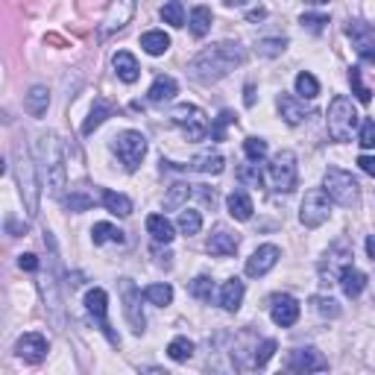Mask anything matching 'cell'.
I'll list each match as a JSON object with an SVG mask.
<instances>
[{"mask_svg": "<svg viewBox=\"0 0 375 375\" xmlns=\"http://www.w3.org/2000/svg\"><path fill=\"white\" fill-rule=\"evenodd\" d=\"M120 299H123V314H127V322L132 326L135 334H144L147 317L141 311V291L135 287L132 279H120Z\"/></svg>", "mask_w": 375, "mask_h": 375, "instance_id": "9c48e42d", "label": "cell"}, {"mask_svg": "<svg viewBox=\"0 0 375 375\" xmlns=\"http://www.w3.org/2000/svg\"><path fill=\"white\" fill-rule=\"evenodd\" d=\"M349 258H352V253H349V246H346V244H334V246L329 249L326 261L320 264V276H322V279H329L326 284H331V279L337 276L334 267H340V270H343V267L349 264ZM337 279H340V276H337Z\"/></svg>", "mask_w": 375, "mask_h": 375, "instance_id": "ac0fdd59", "label": "cell"}, {"mask_svg": "<svg viewBox=\"0 0 375 375\" xmlns=\"http://www.w3.org/2000/svg\"><path fill=\"white\" fill-rule=\"evenodd\" d=\"M223 167H226V158H223L220 153H203L196 156L191 165H188V170H196V173H205V176H211V173H223Z\"/></svg>", "mask_w": 375, "mask_h": 375, "instance_id": "4dcf8cb0", "label": "cell"}, {"mask_svg": "<svg viewBox=\"0 0 375 375\" xmlns=\"http://www.w3.org/2000/svg\"><path fill=\"white\" fill-rule=\"evenodd\" d=\"M211 21H214V15H211V9L208 6H196L194 12H191V33L196 35V39H203V35H208V30H211Z\"/></svg>", "mask_w": 375, "mask_h": 375, "instance_id": "e575fe53", "label": "cell"}, {"mask_svg": "<svg viewBox=\"0 0 375 375\" xmlns=\"http://www.w3.org/2000/svg\"><path fill=\"white\" fill-rule=\"evenodd\" d=\"M326 123H329V135L334 141H349L352 138V132L358 127V111L352 106V100L337 94L331 103H329V111H326Z\"/></svg>", "mask_w": 375, "mask_h": 375, "instance_id": "3957f363", "label": "cell"}, {"mask_svg": "<svg viewBox=\"0 0 375 375\" xmlns=\"http://www.w3.org/2000/svg\"><path fill=\"white\" fill-rule=\"evenodd\" d=\"M284 47H287V39H261V42L255 44L258 56H267V59L282 56V53H284Z\"/></svg>", "mask_w": 375, "mask_h": 375, "instance_id": "b9f144b4", "label": "cell"}, {"mask_svg": "<svg viewBox=\"0 0 375 375\" xmlns=\"http://www.w3.org/2000/svg\"><path fill=\"white\" fill-rule=\"evenodd\" d=\"M39 156H42V167H53V165H62V141L56 138L53 132L47 135H39Z\"/></svg>", "mask_w": 375, "mask_h": 375, "instance_id": "7402d4cb", "label": "cell"}, {"mask_svg": "<svg viewBox=\"0 0 375 375\" xmlns=\"http://www.w3.org/2000/svg\"><path fill=\"white\" fill-rule=\"evenodd\" d=\"M208 253L211 255H217V258H229V255H235L237 253V246H241V241L232 235V232H226V229H217L214 235L208 237Z\"/></svg>", "mask_w": 375, "mask_h": 375, "instance_id": "44dd1931", "label": "cell"}, {"mask_svg": "<svg viewBox=\"0 0 375 375\" xmlns=\"http://www.w3.org/2000/svg\"><path fill=\"white\" fill-rule=\"evenodd\" d=\"M100 199H103L106 211H111L115 217H129L132 214V199L127 194H118V191H109V188H103V191H100Z\"/></svg>", "mask_w": 375, "mask_h": 375, "instance_id": "484cf974", "label": "cell"}, {"mask_svg": "<svg viewBox=\"0 0 375 375\" xmlns=\"http://www.w3.org/2000/svg\"><path fill=\"white\" fill-rule=\"evenodd\" d=\"M115 153H118V158L123 161V167L127 170H138L144 156H147V138L138 129L120 132L115 138Z\"/></svg>", "mask_w": 375, "mask_h": 375, "instance_id": "ba28073f", "label": "cell"}, {"mask_svg": "<svg viewBox=\"0 0 375 375\" xmlns=\"http://www.w3.org/2000/svg\"><path fill=\"white\" fill-rule=\"evenodd\" d=\"M199 229H203V214L194 208H182L179 211V232L191 237V235H199Z\"/></svg>", "mask_w": 375, "mask_h": 375, "instance_id": "d590c367", "label": "cell"}, {"mask_svg": "<svg viewBox=\"0 0 375 375\" xmlns=\"http://www.w3.org/2000/svg\"><path fill=\"white\" fill-rule=\"evenodd\" d=\"M279 246H273V244H264V246H258L253 255L246 258V276L249 279H258V276H267V273L279 264Z\"/></svg>", "mask_w": 375, "mask_h": 375, "instance_id": "4fadbf2b", "label": "cell"}, {"mask_svg": "<svg viewBox=\"0 0 375 375\" xmlns=\"http://www.w3.org/2000/svg\"><path fill=\"white\" fill-rule=\"evenodd\" d=\"M15 355L21 360H27V364H42L44 355H47V337L39 334V331L21 334L18 343H15Z\"/></svg>", "mask_w": 375, "mask_h": 375, "instance_id": "9a60e30c", "label": "cell"}, {"mask_svg": "<svg viewBox=\"0 0 375 375\" xmlns=\"http://www.w3.org/2000/svg\"><path fill=\"white\" fill-rule=\"evenodd\" d=\"M167 355H170V360H176V364H185V360H191V355H194V343L188 340V337H173L167 346Z\"/></svg>", "mask_w": 375, "mask_h": 375, "instance_id": "8d00e7d4", "label": "cell"}, {"mask_svg": "<svg viewBox=\"0 0 375 375\" xmlns=\"http://www.w3.org/2000/svg\"><path fill=\"white\" fill-rule=\"evenodd\" d=\"M217 302H220L223 311H229V314H232V311H237V308H241V302H244V282H241V279L223 282Z\"/></svg>", "mask_w": 375, "mask_h": 375, "instance_id": "603a6c76", "label": "cell"}, {"mask_svg": "<svg viewBox=\"0 0 375 375\" xmlns=\"http://www.w3.org/2000/svg\"><path fill=\"white\" fill-rule=\"evenodd\" d=\"M358 144L367 147V149L375 147V120H364V123H360V138H358Z\"/></svg>", "mask_w": 375, "mask_h": 375, "instance_id": "681fc988", "label": "cell"}, {"mask_svg": "<svg viewBox=\"0 0 375 375\" xmlns=\"http://www.w3.org/2000/svg\"><path fill=\"white\" fill-rule=\"evenodd\" d=\"M346 35L352 39L358 56L375 65V27H369V24H364V21H349Z\"/></svg>", "mask_w": 375, "mask_h": 375, "instance_id": "7c38bea8", "label": "cell"}, {"mask_svg": "<svg viewBox=\"0 0 375 375\" xmlns=\"http://www.w3.org/2000/svg\"><path fill=\"white\" fill-rule=\"evenodd\" d=\"M111 65H115V73H118L120 82H127V85L138 82L141 68H138V59H135L129 50H118V53L111 56Z\"/></svg>", "mask_w": 375, "mask_h": 375, "instance_id": "e0dca14e", "label": "cell"}, {"mask_svg": "<svg viewBox=\"0 0 375 375\" xmlns=\"http://www.w3.org/2000/svg\"><path fill=\"white\" fill-rule=\"evenodd\" d=\"M329 24V15H302V27L311 33H322Z\"/></svg>", "mask_w": 375, "mask_h": 375, "instance_id": "f907efd6", "label": "cell"}, {"mask_svg": "<svg viewBox=\"0 0 375 375\" xmlns=\"http://www.w3.org/2000/svg\"><path fill=\"white\" fill-rule=\"evenodd\" d=\"M111 115H115V103H109L106 97H97L91 111H89V118H85V123H82V135H91L97 127H103Z\"/></svg>", "mask_w": 375, "mask_h": 375, "instance_id": "ffe728a7", "label": "cell"}, {"mask_svg": "<svg viewBox=\"0 0 375 375\" xmlns=\"http://www.w3.org/2000/svg\"><path fill=\"white\" fill-rule=\"evenodd\" d=\"M329 217H331V196L322 191V188L308 191L302 205H299V220H302V226L305 229H320Z\"/></svg>", "mask_w": 375, "mask_h": 375, "instance_id": "5b68a950", "label": "cell"}, {"mask_svg": "<svg viewBox=\"0 0 375 375\" xmlns=\"http://www.w3.org/2000/svg\"><path fill=\"white\" fill-rule=\"evenodd\" d=\"M279 115L284 118V123H291V127H299L302 120L311 118V111L305 103H299L293 94H279Z\"/></svg>", "mask_w": 375, "mask_h": 375, "instance_id": "d6986e66", "label": "cell"}, {"mask_svg": "<svg viewBox=\"0 0 375 375\" xmlns=\"http://www.w3.org/2000/svg\"><path fill=\"white\" fill-rule=\"evenodd\" d=\"M191 296H196L199 302H211V296H214V282L208 276H196L191 282Z\"/></svg>", "mask_w": 375, "mask_h": 375, "instance_id": "ab89813d", "label": "cell"}, {"mask_svg": "<svg viewBox=\"0 0 375 375\" xmlns=\"http://www.w3.org/2000/svg\"><path fill=\"white\" fill-rule=\"evenodd\" d=\"M161 21L170 24V27H182L185 24V9L179 0H167L165 6H161Z\"/></svg>", "mask_w": 375, "mask_h": 375, "instance_id": "f35d334b", "label": "cell"}, {"mask_svg": "<svg viewBox=\"0 0 375 375\" xmlns=\"http://www.w3.org/2000/svg\"><path fill=\"white\" fill-rule=\"evenodd\" d=\"M47 106H50L47 85H33L30 94L24 97V111H27L30 118H42V115H47Z\"/></svg>", "mask_w": 375, "mask_h": 375, "instance_id": "cb8c5ba5", "label": "cell"}, {"mask_svg": "<svg viewBox=\"0 0 375 375\" xmlns=\"http://www.w3.org/2000/svg\"><path fill=\"white\" fill-rule=\"evenodd\" d=\"M191 194H194V185H188V182L170 185L167 188V196H165V211H182L185 203L191 199Z\"/></svg>", "mask_w": 375, "mask_h": 375, "instance_id": "1f68e13d", "label": "cell"}, {"mask_svg": "<svg viewBox=\"0 0 375 375\" xmlns=\"http://www.w3.org/2000/svg\"><path fill=\"white\" fill-rule=\"evenodd\" d=\"M340 287H343V293L349 299H358L360 293H364V287H367V276L360 270H355L352 264H346L340 270Z\"/></svg>", "mask_w": 375, "mask_h": 375, "instance_id": "d4e9b609", "label": "cell"}, {"mask_svg": "<svg viewBox=\"0 0 375 375\" xmlns=\"http://www.w3.org/2000/svg\"><path fill=\"white\" fill-rule=\"evenodd\" d=\"M273 352H276V340H264L258 349H255V355H253V367H264L267 360L273 358Z\"/></svg>", "mask_w": 375, "mask_h": 375, "instance_id": "c3c4849f", "label": "cell"}, {"mask_svg": "<svg viewBox=\"0 0 375 375\" xmlns=\"http://www.w3.org/2000/svg\"><path fill=\"white\" fill-rule=\"evenodd\" d=\"M18 267H21V270H27V273H35V270H39V255L24 253V255L18 258Z\"/></svg>", "mask_w": 375, "mask_h": 375, "instance_id": "816d5d0a", "label": "cell"}, {"mask_svg": "<svg viewBox=\"0 0 375 375\" xmlns=\"http://www.w3.org/2000/svg\"><path fill=\"white\" fill-rule=\"evenodd\" d=\"M12 165H15V179H18L24 208H27V217H35L39 214V176H35L33 153L21 141L12 147Z\"/></svg>", "mask_w": 375, "mask_h": 375, "instance_id": "7a4b0ae2", "label": "cell"}, {"mask_svg": "<svg viewBox=\"0 0 375 375\" xmlns=\"http://www.w3.org/2000/svg\"><path fill=\"white\" fill-rule=\"evenodd\" d=\"M141 47L147 50L149 56H165L170 50V35L165 30H147L141 35Z\"/></svg>", "mask_w": 375, "mask_h": 375, "instance_id": "f546056e", "label": "cell"}, {"mask_svg": "<svg viewBox=\"0 0 375 375\" xmlns=\"http://www.w3.org/2000/svg\"><path fill=\"white\" fill-rule=\"evenodd\" d=\"M65 205H68V211H89L91 205H94V199L89 196V194H82V191H71V196L65 199Z\"/></svg>", "mask_w": 375, "mask_h": 375, "instance_id": "f6af8a7d", "label": "cell"}, {"mask_svg": "<svg viewBox=\"0 0 375 375\" xmlns=\"http://www.w3.org/2000/svg\"><path fill=\"white\" fill-rule=\"evenodd\" d=\"M367 255L375 261V235H369V237H367Z\"/></svg>", "mask_w": 375, "mask_h": 375, "instance_id": "9f6ffc18", "label": "cell"}, {"mask_svg": "<svg viewBox=\"0 0 375 375\" xmlns=\"http://www.w3.org/2000/svg\"><path fill=\"white\" fill-rule=\"evenodd\" d=\"M91 241H94V246H103V244H123L127 237H123V232L118 226H111V223H94Z\"/></svg>", "mask_w": 375, "mask_h": 375, "instance_id": "d6a6232c", "label": "cell"}, {"mask_svg": "<svg viewBox=\"0 0 375 375\" xmlns=\"http://www.w3.org/2000/svg\"><path fill=\"white\" fill-rule=\"evenodd\" d=\"M176 91H179V85H176V80L173 77H156V82L149 85V91H147V97H149V103H167V100H173L176 97Z\"/></svg>", "mask_w": 375, "mask_h": 375, "instance_id": "4316f807", "label": "cell"}, {"mask_svg": "<svg viewBox=\"0 0 375 375\" xmlns=\"http://www.w3.org/2000/svg\"><path fill=\"white\" fill-rule=\"evenodd\" d=\"M311 305H314V311L320 317H331V320L340 317V305H337L331 296H314V299H311Z\"/></svg>", "mask_w": 375, "mask_h": 375, "instance_id": "60d3db41", "label": "cell"}, {"mask_svg": "<svg viewBox=\"0 0 375 375\" xmlns=\"http://www.w3.org/2000/svg\"><path fill=\"white\" fill-rule=\"evenodd\" d=\"M144 299H147L149 305L165 308V305H170V302H173V287H170V284H165V282L149 284V287H144Z\"/></svg>", "mask_w": 375, "mask_h": 375, "instance_id": "836d02e7", "label": "cell"}, {"mask_svg": "<svg viewBox=\"0 0 375 375\" xmlns=\"http://www.w3.org/2000/svg\"><path fill=\"white\" fill-rule=\"evenodd\" d=\"M287 369L291 372H326L329 360L322 358V352L317 349H293L291 358H287Z\"/></svg>", "mask_w": 375, "mask_h": 375, "instance_id": "5bb4252c", "label": "cell"}, {"mask_svg": "<svg viewBox=\"0 0 375 375\" xmlns=\"http://www.w3.org/2000/svg\"><path fill=\"white\" fill-rule=\"evenodd\" d=\"M223 3H226V6H244L246 0H223Z\"/></svg>", "mask_w": 375, "mask_h": 375, "instance_id": "6f0895ef", "label": "cell"}, {"mask_svg": "<svg viewBox=\"0 0 375 375\" xmlns=\"http://www.w3.org/2000/svg\"><path fill=\"white\" fill-rule=\"evenodd\" d=\"M85 308H89V314L100 322V331H103L111 343H120V340H118V334L111 331L109 320H106V317H109V296H106L103 287H91V291L85 293Z\"/></svg>", "mask_w": 375, "mask_h": 375, "instance_id": "8fae6325", "label": "cell"}, {"mask_svg": "<svg viewBox=\"0 0 375 375\" xmlns=\"http://www.w3.org/2000/svg\"><path fill=\"white\" fill-rule=\"evenodd\" d=\"M311 3H317V6H322V3H329V0H311Z\"/></svg>", "mask_w": 375, "mask_h": 375, "instance_id": "680465c9", "label": "cell"}, {"mask_svg": "<svg viewBox=\"0 0 375 375\" xmlns=\"http://www.w3.org/2000/svg\"><path fill=\"white\" fill-rule=\"evenodd\" d=\"M349 82H352V89H355V94H358L360 103H369L372 91L364 85V80H360V68H349Z\"/></svg>", "mask_w": 375, "mask_h": 375, "instance_id": "ee69618b", "label": "cell"}, {"mask_svg": "<svg viewBox=\"0 0 375 375\" xmlns=\"http://www.w3.org/2000/svg\"><path fill=\"white\" fill-rule=\"evenodd\" d=\"M267 176L273 191L279 194H291L296 188V156L291 149H282V153L273 156V161L267 165Z\"/></svg>", "mask_w": 375, "mask_h": 375, "instance_id": "52a82bcc", "label": "cell"}, {"mask_svg": "<svg viewBox=\"0 0 375 375\" xmlns=\"http://www.w3.org/2000/svg\"><path fill=\"white\" fill-rule=\"evenodd\" d=\"M173 123L182 129V135L188 141H203L205 135H208V118H205V111L194 106V103H182L173 109Z\"/></svg>", "mask_w": 375, "mask_h": 375, "instance_id": "8992f818", "label": "cell"}, {"mask_svg": "<svg viewBox=\"0 0 375 375\" xmlns=\"http://www.w3.org/2000/svg\"><path fill=\"white\" fill-rule=\"evenodd\" d=\"M226 208H229V214L235 217V220H249L253 217V196H249L246 191H232L229 196H226Z\"/></svg>", "mask_w": 375, "mask_h": 375, "instance_id": "83f0119b", "label": "cell"}, {"mask_svg": "<svg viewBox=\"0 0 375 375\" xmlns=\"http://www.w3.org/2000/svg\"><path fill=\"white\" fill-rule=\"evenodd\" d=\"M237 179H241L244 185H249V188H261V170H258V161H253V165H244L241 170H237Z\"/></svg>", "mask_w": 375, "mask_h": 375, "instance_id": "bcb514c9", "label": "cell"}, {"mask_svg": "<svg viewBox=\"0 0 375 375\" xmlns=\"http://www.w3.org/2000/svg\"><path fill=\"white\" fill-rule=\"evenodd\" d=\"M293 85H296V94L302 97V100H314V97L320 94V82H317L314 73H308V71L299 73Z\"/></svg>", "mask_w": 375, "mask_h": 375, "instance_id": "74e56055", "label": "cell"}, {"mask_svg": "<svg viewBox=\"0 0 375 375\" xmlns=\"http://www.w3.org/2000/svg\"><path fill=\"white\" fill-rule=\"evenodd\" d=\"M244 59H246V53L237 42H217L191 59L188 73H191L196 82L211 85V82H220L223 77H229L235 68H241Z\"/></svg>", "mask_w": 375, "mask_h": 375, "instance_id": "6da1fadb", "label": "cell"}, {"mask_svg": "<svg viewBox=\"0 0 375 375\" xmlns=\"http://www.w3.org/2000/svg\"><path fill=\"white\" fill-rule=\"evenodd\" d=\"M135 9H138V0H109L106 18H103V27H100V33L111 35V33L123 30V27H127V24L132 21Z\"/></svg>", "mask_w": 375, "mask_h": 375, "instance_id": "30bf717a", "label": "cell"}, {"mask_svg": "<svg viewBox=\"0 0 375 375\" xmlns=\"http://www.w3.org/2000/svg\"><path fill=\"white\" fill-rule=\"evenodd\" d=\"M229 123H235V115H232V111H220L217 120H214V127H211L214 141H226V127H229Z\"/></svg>", "mask_w": 375, "mask_h": 375, "instance_id": "7dc6e473", "label": "cell"}, {"mask_svg": "<svg viewBox=\"0 0 375 375\" xmlns=\"http://www.w3.org/2000/svg\"><path fill=\"white\" fill-rule=\"evenodd\" d=\"M358 167L364 170V173H369V176H375V156H360L358 158Z\"/></svg>", "mask_w": 375, "mask_h": 375, "instance_id": "f5cc1de1", "label": "cell"}, {"mask_svg": "<svg viewBox=\"0 0 375 375\" xmlns=\"http://www.w3.org/2000/svg\"><path fill=\"white\" fill-rule=\"evenodd\" d=\"M264 15H267V9H261V6H258V9H249V12H246V21H261Z\"/></svg>", "mask_w": 375, "mask_h": 375, "instance_id": "db71d44e", "label": "cell"}, {"mask_svg": "<svg viewBox=\"0 0 375 375\" xmlns=\"http://www.w3.org/2000/svg\"><path fill=\"white\" fill-rule=\"evenodd\" d=\"M244 103H246V106H253V103H255V85H253V82L246 85V97H244Z\"/></svg>", "mask_w": 375, "mask_h": 375, "instance_id": "11a10c76", "label": "cell"}, {"mask_svg": "<svg viewBox=\"0 0 375 375\" xmlns=\"http://www.w3.org/2000/svg\"><path fill=\"white\" fill-rule=\"evenodd\" d=\"M270 317H273V322H276V326L291 329V326H296V320H299V302H296L291 293L273 296V299H270Z\"/></svg>", "mask_w": 375, "mask_h": 375, "instance_id": "2e32d148", "label": "cell"}, {"mask_svg": "<svg viewBox=\"0 0 375 375\" xmlns=\"http://www.w3.org/2000/svg\"><path fill=\"white\" fill-rule=\"evenodd\" d=\"M244 153L249 161H261L267 156V141L264 138H246L244 141Z\"/></svg>", "mask_w": 375, "mask_h": 375, "instance_id": "7bdbcfd3", "label": "cell"}, {"mask_svg": "<svg viewBox=\"0 0 375 375\" xmlns=\"http://www.w3.org/2000/svg\"><path fill=\"white\" fill-rule=\"evenodd\" d=\"M322 191H326L331 196V203L337 205H358L360 199V185L358 179L352 176V173H346L340 167H329L326 176H322Z\"/></svg>", "mask_w": 375, "mask_h": 375, "instance_id": "277c9868", "label": "cell"}, {"mask_svg": "<svg viewBox=\"0 0 375 375\" xmlns=\"http://www.w3.org/2000/svg\"><path fill=\"white\" fill-rule=\"evenodd\" d=\"M147 232L153 235L156 244H170L173 237H176V232H173V223L165 214H149L147 217Z\"/></svg>", "mask_w": 375, "mask_h": 375, "instance_id": "f1b7e54d", "label": "cell"}]
</instances>
